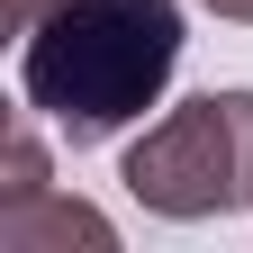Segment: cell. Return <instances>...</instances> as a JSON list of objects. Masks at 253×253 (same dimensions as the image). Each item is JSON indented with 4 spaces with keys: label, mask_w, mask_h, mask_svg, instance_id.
I'll return each instance as SVG.
<instances>
[{
    "label": "cell",
    "mask_w": 253,
    "mask_h": 253,
    "mask_svg": "<svg viewBox=\"0 0 253 253\" xmlns=\"http://www.w3.org/2000/svg\"><path fill=\"white\" fill-rule=\"evenodd\" d=\"M45 9H54V0H9V27H37Z\"/></svg>",
    "instance_id": "obj_3"
},
{
    "label": "cell",
    "mask_w": 253,
    "mask_h": 253,
    "mask_svg": "<svg viewBox=\"0 0 253 253\" xmlns=\"http://www.w3.org/2000/svg\"><path fill=\"white\" fill-rule=\"evenodd\" d=\"M172 63H181V0H54L27 27L18 90L73 145H100L163 100Z\"/></svg>",
    "instance_id": "obj_1"
},
{
    "label": "cell",
    "mask_w": 253,
    "mask_h": 253,
    "mask_svg": "<svg viewBox=\"0 0 253 253\" xmlns=\"http://www.w3.org/2000/svg\"><path fill=\"white\" fill-rule=\"evenodd\" d=\"M208 9H226V18H253V0H208Z\"/></svg>",
    "instance_id": "obj_4"
},
{
    "label": "cell",
    "mask_w": 253,
    "mask_h": 253,
    "mask_svg": "<svg viewBox=\"0 0 253 253\" xmlns=\"http://www.w3.org/2000/svg\"><path fill=\"white\" fill-rule=\"evenodd\" d=\"M126 190L163 217H208L253 199V90H208L126 154Z\"/></svg>",
    "instance_id": "obj_2"
}]
</instances>
